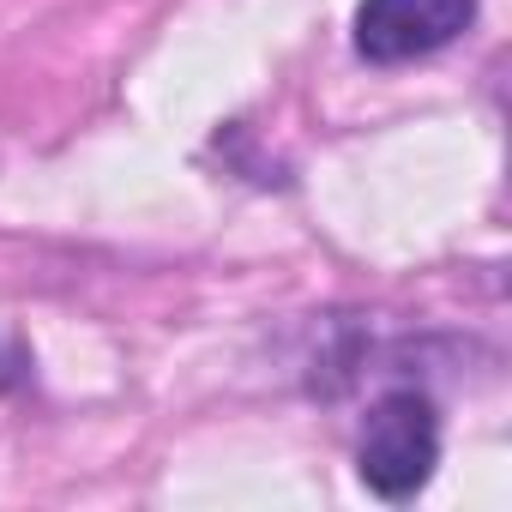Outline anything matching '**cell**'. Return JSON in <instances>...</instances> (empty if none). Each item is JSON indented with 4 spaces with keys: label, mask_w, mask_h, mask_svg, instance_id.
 I'll return each instance as SVG.
<instances>
[{
    "label": "cell",
    "mask_w": 512,
    "mask_h": 512,
    "mask_svg": "<svg viewBox=\"0 0 512 512\" xmlns=\"http://www.w3.org/2000/svg\"><path fill=\"white\" fill-rule=\"evenodd\" d=\"M434 458H440V428H434L428 398L392 392V398H380V404L368 410L356 464H362V482H368L374 494H386V500L416 494V488L434 476Z\"/></svg>",
    "instance_id": "cell-1"
},
{
    "label": "cell",
    "mask_w": 512,
    "mask_h": 512,
    "mask_svg": "<svg viewBox=\"0 0 512 512\" xmlns=\"http://www.w3.org/2000/svg\"><path fill=\"white\" fill-rule=\"evenodd\" d=\"M476 0H362L356 49L368 61H416L470 31Z\"/></svg>",
    "instance_id": "cell-2"
}]
</instances>
